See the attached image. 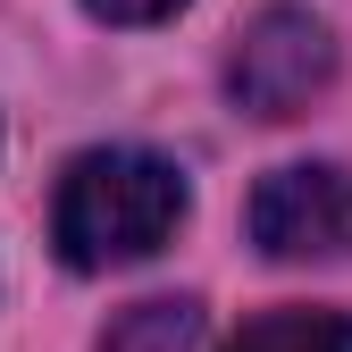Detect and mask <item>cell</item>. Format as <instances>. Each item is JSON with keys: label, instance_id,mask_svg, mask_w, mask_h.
<instances>
[{"label": "cell", "instance_id": "6", "mask_svg": "<svg viewBox=\"0 0 352 352\" xmlns=\"http://www.w3.org/2000/svg\"><path fill=\"white\" fill-rule=\"evenodd\" d=\"M101 25H160V17H176L185 0H84Z\"/></svg>", "mask_w": 352, "mask_h": 352}, {"label": "cell", "instance_id": "2", "mask_svg": "<svg viewBox=\"0 0 352 352\" xmlns=\"http://www.w3.org/2000/svg\"><path fill=\"white\" fill-rule=\"evenodd\" d=\"M336 76V34L311 9H260L227 59V93L252 118H294L311 109V93H327Z\"/></svg>", "mask_w": 352, "mask_h": 352}, {"label": "cell", "instance_id": "3", "mask_svg": "<svg viewBox=\"0 0 352 352\" xmlns=\"http://www.w3.org/2000/svg\"><path fill=\"white\" fill-rule=\"evenodd\" d=\"M243 227H252V243L269 260H319V252H336L352 235V176L327 168V160L277 168V176H260Z\"/></svg>", "mask_w": 352, "mask_h": 352}, {"label": "cell", "instance_id": "1", "mask_svg": "<svg viewBox=\"0 0 352 352\" xmlns=\"http://www.w3.org/2000/svg\"><path fill=\"white\" fill-rule=\"evenodd\" d=\"M176 218H185V168L135 151V143H109V151H84L59 176V201H51V243L67 269H126V260H151Z\"/></svg>", "mask_w": 352, "mask_h": 352}, {"label": "cell", "instance_id": "4", "mask_svg": "<svg viewBox=\"0 0 352 352\" xmlns=\"http://www.w3.org/2000/svg\"><path fill=\"white\" fill-rule=\"evenodd\" d=\"M193 336H201V302L160 294V302H135L126 319H109L93 352H193Z\"/></svg>", "mask_w": 352, "mask_h": 352}, {"label": "cell", "instance_id": "5", "mask_svg": "<svg viewBox=\"0 0 352 352\" xmlns=\"http://www.w3.org/2000/svg\"><path fill=\"white\" fill-rule=\"evenodd\" d=\"M227 352H352V319L344 311H269Z\"/></svg>", "mask_w": 352, "mask_h": 352}]
</instances>
